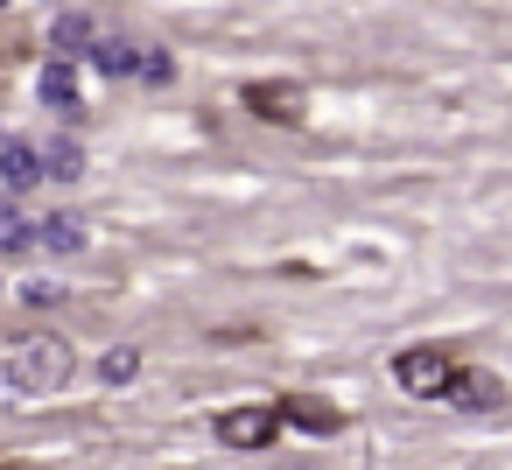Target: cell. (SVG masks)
Listing matches in <instances>:
<instances>
[{"label":"cell","mask_w":512,"mask_h":470,"mask_svg":"<svg viewBox=\"0 0 512 470\" xmlns=\"http://www.w3.org/2000/svg\"><path fill=\"white\" fill-rule=\"evenodd\" d=\"M393 379H400V393H414V400H442L449 379H456V358H449L442 344H414V351L393 358Z\"/></svg>","instance_id":"cell-1"},{"label":"cell","mask_w":512,"mask_h":470,"mask_svg":"<svg viewBox=\"0 0 512 470\" xmlns=\"http://www.w3.org/2000/svg\"><path fill=\"white\" fill-rule=\"evenodd\" d=\"M8 372H15V386H22V393H50V386H64V379H71V351H64L57 337H36V344H22V351H15V365H8Z\"/></svg>","instance_id":"cell-2"},{"label":"cell","mask_w":512,"mask_h":470,"mask_svg":"<svg viewBox=\"0 0 512 470\" xmlns=\"http://www.w3.org/2000/svg\"><path fill=\"white\" fill-rule=\"evenodd\" d=\"M274 435H281V407H225L218 414L225 449H274Z\"/></svg>","instance_id":"cell-3"},{"label":"cell","mask_w":512,"mask_h":470,"mask_svg":"<svg viewBox=\"0 0 512 470\" xmlns=\"http://www.w3.org/2000/svg\"><path fill=\"white\" fill-rule=\"evenodd\" d=\"M246 106H253L260 120H274V127H302V113H309L302 85H288V78H274V85H246Z\"/></svg>","instance_id":"cell-4"},{"label":"cell","mask_w":512,"mask_h":470,"mask_svg":"<svg viewBox=\"0 0 512 470\" xmlns=\"http://www.w3.org/2000/svg\"><path fill=\"white\" fill-rule=\"evenodd\" d=\"M281 428L337 435V428H344V407H330V400H316V393H281Z\"/></svg>","instance_id":"cell-5"},{"label":"cell","mask_w":512,"mask_h":470,"mask_svg":"<svg viewBox=\"0 0 512 470\" xmlns=\"http://www.w3.org/2000/svg\"><path fill=\"white\" fill-rule=\"evenodd\" d=\"M43 183V155L29 141H0V197H22Z\"/></svg>","instance_id":"cell-6"},{"label":"cell","mask_w":512,"mask_h":470,"mask_svg":"<svg viewBox=\"0 0 512 470\" xmlns=\"http://www.w3.org/2000/svg\"><path fill=\"white\" fill-rule=\"evenodd\" d=\"M442 400H456V407H477V414H491L498 400H505V386L491 379V372H477V365H456V379H449V393Z\"/></svg>","instance_id":"cell-7"},{"label":"cell","mask_w":512,"mask_h":470,"mask_svg":"<svg viewBox=\"0 0 512 470\" xmlns=\"http://www.w3.org/2000/svg\"><path fill=\"white\" fill-rule=\"evenodd\" d=\"M36 92H43V106H50V113H78V71H71L64 57H50V64H43Z\"/></svg>","instance_id":"cell-8"},{"label":"cell","mask_w":512,"mask_h":470,"mask_svg":"<svg viewBox=\"0 0 512 470\" xmlns=\"http://www.w3.org/2000/svg\"><path fill=\"white\" fill-rule=\"evenodd\" d=\"M92 43H99V29H92L85 15H57V22H50V50H57L64 64H71V57H92Z\"/></svg>","instance_id":"cell-9"},{"label":"cell","mask_w":512,"mask_h":470,"mask_svg":"<svg viewBox=\"0 0 512 470\" xmlns=\"http://www.w3.org/2000/svg\"><path fill=\"white\" fill-rule=\"evenodd\" d=\"M92 64H99L106 78H127V71H141V50L120 43V36H99V43H92Z\"/></svg>","instance_id":"cell-10"},{"label":"cell","mask_w":512,"mask_h":470,"mask_svg":"<svg viewBox=\"0 0 512 470\" xmlns=\"http://www.w3.org/2000/svg\"><path fill=\"white\" fill-rule=\"evenodd\" d=\"M43 155V176H57V183H78L85 176V148L78 141H50V148H36Z\"/></svg>","instance_id":"cell-11"},{"label":"cell","mask_w":512,"mask_h":470,"mask_svg":"<svg viewBox=\"0 0 512 470\" xmlns=\"http://www.w3.org/2000/svg\"><path fill=\"white\" fill-rule=\"evenodd\" d=\"M36 246H50V253H78V246H85V218H71V211H57V218H43V232H36Z\"/></svg>","instance_id":"cell-12"},{"label":"cell","mask_w":512,"mask_h":470,"mask_svg":"<svg viewBox=\"0 0 512 470\" xmlns=\"http://www.w3.org/2000/svg\"><path fill=\"white\" fill-rule=\"evenodd\" d=\"M134 372H141V351H106V365H99V379H106V386H127Z\"/></svg>","instance_id":"cell-13"},{"label":"cell","mask_w":512,"mask_h":470,"mask_svg":"<svg viewBox=\"0 0 512 470\" xmlns=\"http://www.w3.org/2000/svg\"><path fill=\"white\" fill-rule=\"evenodd\" d=\"M141 78H148V85H169V78H176V64H169L162 50H148V57H141Z\"/></svg>","instance_id":"cell-14"},{"label":"cell","mask_w":512,"mask_h":470,"mask_svg":"<svg viewBox=\"0 0 512 470\" xmlns=\"http://www.w3.org/2000/svg\"><path fill=\"white\" fill-rule=\"evenodd\" d=\"M0 225H8V204H0Z\"/></svg>","instance_id":"cell-15"},{"label":"cell","mask_w":512,"mask_h":470,"mask_svg":"<svg viewBox=\"0 0 512 470\" xmlns=\"http://www.w3.org/2000/svg\"><path fill=\"white\" fill-rule=\"evenodd\" d=\"M0 8H8V0H0Z\"/></svg>","instance_id":"cell-16"}]
</instances>
